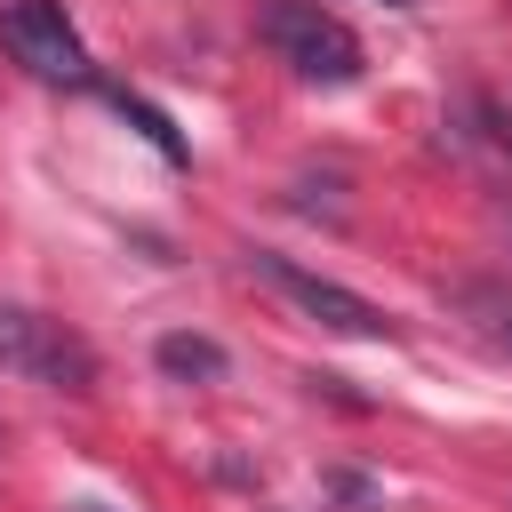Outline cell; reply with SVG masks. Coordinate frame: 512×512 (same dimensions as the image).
Returning a JSON list of instances; mask_svg holds the SVG:
<instances>
[{"label":"cell","instance_id":"obj_1","mask_svg":"<svg viewBox=\"0 0 512 512\" xmlns=\"http://www.w3.org/2000/svg\"><path fill=\"white\" fill-rule=\"evenodd\" d=\"M256 32H264L272 56H280L296 80H312V88L360 80V32H352L336 8H320V0H264V8H256Z\"/></svg>","mask_w":512,"mask_h":512},{"label":"cell","instance_id":"obj_2","mask_svg":"<svg viewBox=\"0 0 512 512\" xmlns=\"http://www.w3.org/2000/svg\"><path fill=\"white\" fill-rule=\"evenodd\" d=\"M0 368L48 392H88L96 384V352L88 336H72L64 320L32 312V304H0Z\"/></svg>","mask_w":512,"mask_h":512},{"label":"cell","instance_id":"obj_3","mask_svg":"<svg viewBox=\"0 0 512 512\" xmlns=\"http://www.w3.org/2000/svg\"><path fill=\"white\" fill-rule=\"evenodd\" d=\"M248 272H256V280H264L272 296H288V304H296L304 320L336 328V336H368V344H392V336H400L384 304H368V296H352L344 280H320V272H304V264L272 256V248H256V256H248Z\"/></svg>","mask_w":512,"mask_h":512},{"label":"cell","instance_id":"obj_4","mask_svg":"<svg viewBox=\"0 0 512 512\" xmlns=\"http://www.w3.org/2000/svg\"><path fill=\"white\" fill-rule=\"evenodd\" d=\"M0 48H8L32 80H64V88L88 80V48H80L64 0H0Z\"/></svg>","mask_w":512,"mask_h":512},{"label":"cell","instance_id":"obj_5","mask_svg":"<svg viewBox=\"0 0 512 512\" xmlns=\"http://www.w3.org/2000/svg\"><path fill=\"white\" fill-rule=\"evenodd\" d=\"M168 376H184V384H216L224 376V344H208V336H160V352H152Z\"/></svg>","mask_w":512,"mask_h":512},{"label":"cell","instance_id":"obj_6","mask_svg":"<svg viewBox=\"0 0 512 512\" xmlns=\"http://www.w3.org/2000/svg\"><path fill=\"white\" fill-rule=\"evenodd\" d=\"M456 304L480 312V328H488L496 344H512V296H504V288H480V280H472V288H456Z\"/></svg>","mask_w":512,"mask_h":512},{"label":"cell","instance_id":"obj_7","mask_svg":"<svg viewBox=\"0 0 512 512\" xmlns=\"http://www.w3.org/2000/svg\"><path fill=\"white\" fill-rule=\"evenodd\" d=\"M112 104H120V112H128V120H136V128H144V136H152V144H160L168 160H184V136H176V128H168V120H160V112H152L144 96H128V88H120Z\"/></svg>","mask_w":512,"mask_h":512},{"label":"cell","instance_id":"obj_8","mask_svg":"<svg viewBox=\"0 0 512 512\" xmlns=\"http://www.w3.org/2000/svg\"><path fill=\"white\" fill-rule=\"evenodd\" d=\"M384 8H408V0H384Z\"/></svg>","mask_w":512,"mask_h":512},{"label":"cell","instance_id":"obj_9","mask_svg":"<svg viewBox=\"0 0 512 512\" xmlns=\"http://www.w3.org/2000/svg\"><path fill=\"white\" fill-rule=\"evenodd\" d=\"M80 512H104V504H80Z\"/></svg>","mask_w":512,"mask_h":512}]
</instances>
